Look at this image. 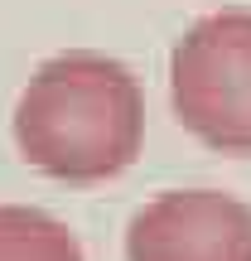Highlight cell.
Returning <instances> with one entry per match:
<instances>
[{
  "label": "cell",
  "instance_id": "3",
  "mask_svg": "<svg viewBox=\"0 0 251 261\" xmlns=\"http://www.w3.org/2000/svg\"><path fill=\"white\" fill-rule=\"evenodd\" d=\"M126 261H251V203L222 189H164L135 208Z\"/></svg>",
  "mask_w": 251,
  "mask_h": 261
},
{
  "label": "cell",
  "instance_id": "2",
  "mask_svg": "<svg viewBox=\"0 0 251 261\" xmlns=\"http://www.w3.org/2000/svg\"><path fill=\"white\" fill-rule=\"evenodd\" d=\"M169 102L208 150L251 155V10H213L184 29L169 54Z\"/></svg>",
  "mask_w": 251,
  "mask_h": 261
},
{
  "label": "cell",
  "instance_id": "1",
  "mask_svg": "<svg viewBox=\"0 0 251 261\" xmlns=\"http://www.w3.org/2000/svg\"><path fill=\"white\" fill-rule=\"evenodd\" d=\"M15 145L58 184H106L145 145V92L106 54H58L34 68L15 102Z\"/></svg>",
  "mask_w": 251,
  "mask_h": 261
},
{
  "label": "cell",
  "instance_id": "4",
  "mask_svg": "<svg viewBox=\"0 0 251 261\" xmlns=\"http://www.w3.org/2000/svg\"><path fill=\"white\" fill-rule=\"evenodd\" d=\"M0 261H87L63 218L29 203H0Z\"/></svg>",
  "mask_w": 251,
  "mask_h": 261
}]
</instances>
